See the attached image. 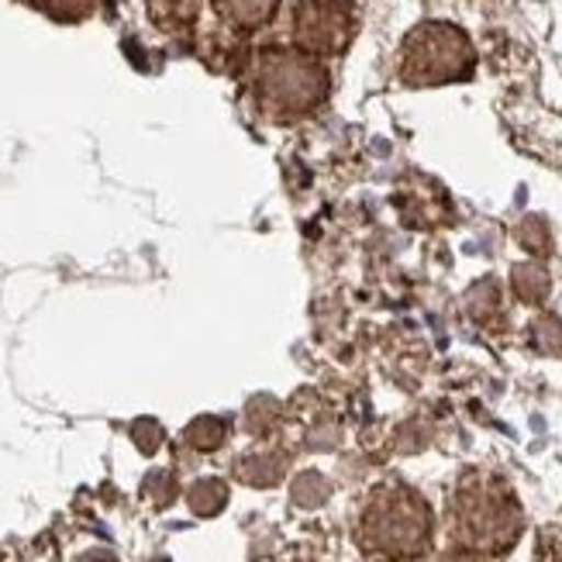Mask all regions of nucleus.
<instances>
[{
  "label": "nucleus",
  "instance_id": "6",
  "mask_svg": "<svg viewBox=\"0 0 562 562\" xmlns=\"http://www.w3.org/2000/svg\"><path fill=\"white\" fill-rule=\"evenodd\" d=\"M277 8L280 0H214V11L238 32H256L262 24H270L277 18Z\"/></svg>",
  "mask_w": 562,
  "mask_h": 562
},
{
  "label": "nucleus",
  "instance_id": "8",
  "mask_svg": "<svg viewBox=\"0 0 562 562\" xmlns=\"http://www.w3.org/2000/svg\"><path fill=\"white\" fill-rule=\"evenodd\" d=\"M149 4V18L156 29L180 35L190 32L193 21H198V0H145Z\"/></svg>",
  "mask_w": 562,
  "mask_h": 562
},
{
  "label": "nucleus",
  "instance_id": "16",
  "mask_svg": "<svg viewBox=\"0 0 562 562\" xmlns=\"http://www.w3.org/2000/svg\"><path fill=\"white\" fill-rule=\"evenodd\" d=\"M467 304H470V314L483 322L486 314H494V311H497L501 293H497V286H494L491 280H486V283H476V286L470 290V301H467Z\"/></svg>",
  "mask_w": 562,
  "mask_h": 562
},
{
  "label": "nucleus",
  "instance_id": "19",
  "mask_svg": "<svg viewBox=\"0 0 562 562\" xmlns=\"http://www.w3.org/2000/svg\"><path fill=\"white\" fill-rule=\"evenodd\" d=\"M145 497H153L156 507H166L169 501L177 497V483L169 473H153L149 480H145Z\"/></svg>",
  "mask_w": 562,
  "mask_h": 562
},
{
  "label": "nucleus",
  "instance_id": "4",
  "mask_svg": "<svg viewBox=\"0 0 562 562\" xmlns=\"http://www.w3.org/2000/svg\"><path fill=\"white\" fill-rule=\"evenodd\" d=\"M476 53L470 35L449 21L418 24L401 45V80L407 87H442L470 80Z\"/></svg>",
  "mask_w": 562,
  "mask_h": 562
},
{
  "label": "nucleus",
  "instance_id": "10",
  "mask_svg": "<svg viewBox=\"0 0 562 562\" xmlns=\"http://www.w3.org/2000/svg\"><path fill=\"white\" fill-rule=\"evenodd\" d=\"M187 504L193 515H201V518H214L217 510H222L228 504V486L222 480H198L187 491Z\"/></svg>",
  "mask_w": 562,
  "mask_h": 562
},
{
  "label": "nucleus",
  "instance_id": "13",
  "mask_svg": "<svg viewBox=\"0 0 562 562\" xmlns=\"http://www.w3.org/2000/svg\"><path fill=\"white\" fill-rule=\"evenodd\" d=\"M531 341H535V349H539V352L562 359V322H559V317H552V314L535 317Z\"/></svg>",
  "mask_w": 562,
  "mask_h": 562
},
{
  "label": "nucleus",
  "instance_id": "17",
  "mask_svg": "<svg viewBox=\"0 0 562 562\" xmlns=\"http://www.w3.org/2000/svg\"><path fill=\"white\" fill-rule=\"evenodd\" d=\"M521 235V246L531 249V252H549V228L542 217H528V222L518 228Z\"/></svg>",
  "mask_w": 562,
  "mask_h": 562
},
{
  "label": "nucleus",
  "instance_id": "21",
  "mask_svg": "<svg viewBox=\"0 0 562 562\" xmlns=\"http://www.w3.org/2000/svg\"><path fill=\"white\" fill-rule=\"evenodd\" d=\"M83 562H117V559H114L111 552H90V555H87Z\"/></svg>",
  "mask_w": 562,
  "mask_h": 562
},
{
  "label": "nucleus",
  "instance_id": "15",
  "mask_svg": "<svg viewBox=\"0 0 562 562\" xmlns=\"http://www.w3.org/2000/svg\"><path fill=\"white\" fill-rule=\"evenodd\" d=\"M277 418H280V404L270 401V397H256L249 404V411H246V428L252 435H266V431L277 425Z\"/></svg>",
  "mask_w": 562,
  "mask_h": 562
},
{
  "label": "nucleus",
  "instance_id": "9",
  "mask_svg": "<svg viewBox=\"0 0 562 562\" xmlns=\"http://www.w3.org/2000/svg\"><path fill=\"white\" fill-rule=\"evenodd\" d=\"M510 286H515V293L525 304H542L549 297V273H546V266H539V262L515 266V273H510Z\"/></svg>",
  "mask_w": 562,
  "mask_h": 562
},
{
  "label": "nucleus",
  "instance_id": "7",
  "mask_svg": "<svg viewBox=\"0 0 562 562\" xmlns=\"http://www.w3.org/2000/svg\"><path fill=\"white\" fill-rule=\"evenodd\" d=\"M286 473L283 452H252L235 462V476L249 486H277Z\"/></svg>",
  "mask_w": 562,
  "mask_h": 562
},
{
  "label": "nucleus",
  "instance_id": "2",
  "mask_svg": "<svg viewBox=\"0 0 562 562\" xmlns=\"http://www.w3.org/2000/svg\"><path fill=\"white\" fill-rule=\"evenodd\" d=\"M431 507L418 491L401 483L376 486L362 504L356 539L362 552L383 559H418L431 546Z\"/></svg>",
  "mask_w": 562,
  "mask_h": 562
},
{
  "label": "nucleus",
  "instance_id": "18",
  "mask_svg": "<svg viewBox=\"0 0 562 562\" xmlns=\"http://www.w3.org/2000/svg\"><path fill=\"white\" fill-rule=\"evenodd\" d=\"M132 438H135V446H138L142 452H156V449L162 446V428H159V422H153V418H142V422L132 425Z\"/></svg>",
  "mask_w": 562,
  "mask_h": 562
},
{
  "label": "nucleus",
  "instance_id": "3",
  "mask_svg": "<svg viewBox=\"0 0 562 562\" xmlns=\"http://www.w3.org/2000/svg\"><path fill=\"white\" fill-rule=\"evenodd\" d=\"M252 93L270 117H304L328 97V72L297 45H270L256 56Z\"/></svg>",
  "mask_w": 562,
  "mask_h": 562
},
{
  "label": "nucleus",
  "instance_id": "12",
  "mask_svg": "<svg viewBox=\"0 0 562 562\" xmlns=\"http://www.w3.org/2000/svg\"><path fill=\"white\" fill-rule=\"evenodd\" d=\"M290 494H293V504H301V507H322L331 497V483L322 473L304 470V473L293 476Z\"/></svg>",
  "mask_w": 562,
  "mask_h": 562
},
{
  "label": "nucleus",
  "instance_id": "14",
  "mask_svg": "<svg viewBox=\"0 0 562 562\" xmlns=\"http://www.w3.org/2000/svg\"><path fill=\"white\" fill-rule=\"evenodd\" d=\"M35 11L56 18V21H80L93 11V0H24Z\"/></svg>",
  "mask_w": 562,
  "mask_h": 562
},
{
  "label": "nucleus",
  "instance_id": "20",
  "mask_svg": "<svg viewBox=\"0 0 562 562\" xmlns=\"http://www.w3.org/2000/svg\"><path fill=\"white\" fill-rule=\"evenodd\" d=\"M435 562H486L480 552H473V549H449V552H442V555H438Z\"/></svg>",
  "mask_w": 562,
  "mask_h": 562
},
{
  "label": "nucleus",
  "instance_id": "5",
  "mask_svg": "<svg viewBox=\"0 0 562 562\" xmlns=\"http://www.w3.org/2000/svg\"><path fill=\"white\" fill-rule=\"evenodd\" d=\"M356 35V4L352 0H297L293 4V42L307 56H338L346 53Z\"/></svg>",
  "mask_w": 562,
  "mask_h": 562
},
{
  "label": "nucleus",
  "instance_id": "11",
  "mask_svg": "<svg viewBox=\"0 0 562 562\" xmlns=\"http://www.w3.org/2000/svg\"><path fill=\"white\" fill-rule=\"evenodd\" d=\"M183 438H187V446H193L198 452H214V449H222V442L228 438V422L214 418V414H204V418L187 425Z\"/></svg>",
  "mask_w": 562,
  "mask_h": 562
},
{
  "label": "nucleus",
  "instance_id": "1",
  "mask_svg": "<svg viewBox=\"0 0 562 562\" xmlns=\"http://www.w3.org/2000/svg\"><path fill=\"white\" fill-rule=\"evenodd\" d=\"M449 521L456 542L480 555L510 552L525 531V515L515 491L486 470H473L456 483Z\"/></svg>",
  "mask_w": 562,
  "mask_h": 562
}]
</instances>
